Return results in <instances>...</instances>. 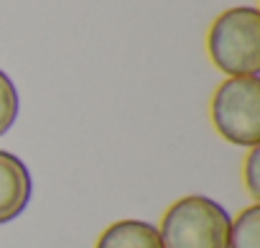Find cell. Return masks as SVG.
Here are the masks:
<instances>
[{
    "label": "cell",
    "mask_w": 260,
    "mask_h": 248,
    "mask_svg": "<svg viewBox=\"0 0 260 248\" xmlns=\"http://www.w3.org/2000/svg\"><path fill=\"white\" fill-rule=\"evenodd\" d=\"M94 248H164V243L153 223L117 220L100 233Z\"/></svg>",
    "instance_id": "cell-5"
},
{
    "label": "cell",
    "mask_w": 260,
    "mask_h": 248,
    "mask_svg": "<svg viewBox=\"0 0 260 248\" xmlns=\"http://www.w3.org/2000/svg\"><path fill=\"white\" fill-rule=\"evenodd\" d=\"M207 51L212 64L230 77H247L260 72V11L237 6L222 11L207 34Z\"/></svg>",
    "instance_id": "cell-1"
},
{
    "label": "cell",
    "mask_w": 260,
    "mask_h": 248,
    "mask_svg": "<svg viewBox=\"0 0 260 248\" xmlns=\"http://www.w3.org/2000/svg\"><path fill=\"white\" fill-rule=\"evenodd\" d=\"M245 187L255 202H260V146H252L245 159Z\"/></svg>",
    "instance_id": "cell-8"
},
{
    "label": "cell",
    "mask_w": 260,
    "mask_h": 248,
    "mask_svg": "<svg viewBox=\"0 0 260 248\" xmlns=\"http://www.w3.org/2000/svg\"><path fill=\"white\" fill-rule=\"evenodd\" d=\"M230 215L204 195L176 200L161 220L164 248H230Z\"/></svg>",
    "instance_id": "cell-2"
},
{
    "label": "cell",
    "mask_w": 260,
    "mask_h": 248,
    "mask_svg": "<svg viewBox=\"0 0 260 248\" xmlns=\"http://www.w3.org/2000/svg\"><path fill=\"white\" fill-rule=\"evenodd\" d=\"M230 248H260V202L245 207L230 225Z\"/></svg>",
    "instance_id": "cell-6"
},
{
    "label": "cell",
    "mask_w": 260,
    "mask_h": 248,
    "mask_svg": "<svg viewBox=\"0 0 260 248\" xmlns=\"http://www.w3.org/2000/svg\"><path fill=\"white\" fill-rule=\"evenodd\" d=\"M18 110H21L18 90H16L13 79L0 69V136H6L16 126Z\"/></svg>",
    "instance_id": "cell-7"
},
{
    "label": "cell",
    "mask_w": 260,
    "mask_h": 248,
    "mask_svg": "<svg viewBox=\"0 0 260 248\" xmlns=\"http://www.w3.org/2000/svg\"><path fill=\"white\" fill-rule=\"evenodd\" d=\"M34 182L28 167L11 151L0 149V225L16 220L31 202Z\"/></svg>",
    "instance_id": "cell-4"
},
{
    "label": "cell",
    "mask_w": 260,
    "mask_h": 248,
    "mask_svg": "<svg viewBox=\"0 0 260 248\" xmlns=\"http://www.w3.org/2000/svg\"><path fill=\"white\" fill-rule=\"evenodd\" d=\"M212 126L235 146H260V79L230 77L212 95Z\"/></svg>",
    "instance_id": "cell-3"
}]
</instances>
